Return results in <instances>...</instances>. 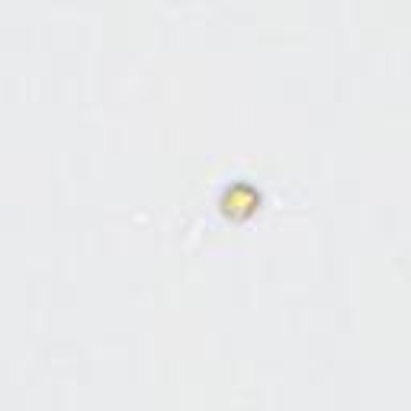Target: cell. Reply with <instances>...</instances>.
I'll return each instance as SVG.
<instances>
[{
    "label": "cell",
    "mask_w": 411,
    "mask_h": 411,
    "mask_svg": "<svg viewBox=\"0 0 411 411\" xmlns=\"http://www.w3.org/2000/svg\"><path fill=\"white\" fill-rule=\"evenodd\" d=\"M225 203V209H228V212H238V209H244V212H251L254 206L261 203V197H257V193H248V197H241V190H232V193H228V197L222 199Z\"/></svg>",
    "instance_id": "6da1fadb"
}]
</instances>
